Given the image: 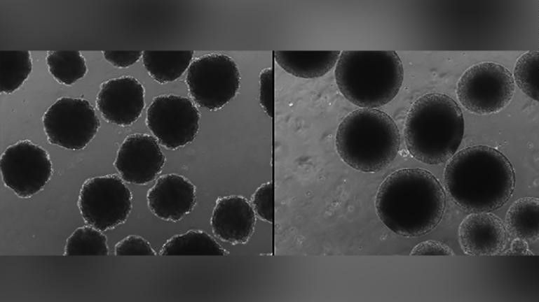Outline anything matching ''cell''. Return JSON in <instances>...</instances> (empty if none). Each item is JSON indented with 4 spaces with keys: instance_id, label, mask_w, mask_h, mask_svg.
<instances>
[{
    "instance_id": "1",
    "label": "cell",
    "mask_w": 539,
    "mask_h": 302,
    "mask_svg": "<svg viewBox=\"0 0 539 302\" xmlns=\"http://www.w3.org/2000/svg\"><path fill=\"white\" fill-rule=\"evenodd\" d=\"M377 215L392 232L419 237L440 222L446 207L443 187L430 171L402 168L387 176L375 199Z\"/></svg>"
},
{
    "instance_id": "2",
    "label": "cell",
    "mask_w": 539,
    "mask_h": 302,
    "mask_svg": "<svg viewBox=\"0 0 539 302\" xmlns=\"http://www.w3.org/2000/svg\"><path fill=\"white\" fill-rule=\"evenodd\" d=\"M445 189L453 201L470 213L491 212L512 195L515 175L510 160L486 145L465 148L449 159L444 171Z\"/></svg>"
},
{
    "instance_id": "3",
    "label": "cell",
    "mask_w": 539,
    "mask_h": 302,
    "mask_svg": "<svg viewBox=\"0 0 539 302\" xmlns=\"http://www.w3.org/2000/svg\"><path fill=\"white\" fill-rule=\"evenodd\" d=\"M464 128L462 110L452 98L425 94L414 102L407 114L404 130L407 149L424 164L445 163L457 152Z\"/></svg>"
},
{
    "instance_id": "4",
    "label": "cell",
    "mask_w": 539,
    "mask_h": 302,
    "mask_svg": "<svg viewBox=\"0 0 539 302\" xmlns=\"http://www.w3.org/2000/svg\"><path fill=\"white\" fill-rule=\"evenodd\" d=\"M334 76L339 90L348 101L360 108H377L397 96L404 69L395 51H343Z\"/></svg>"
},
{
    "instance_id": "5",
    "label": "cell",
    "mask_w": 539,
    "mask_h": 302,
    "mask_svg": "<svg viewBox=\"0 0 539 302\" xmlns=\"http://www.w3.org/2000/svg\"><path fill=\"white\" fill-rule=\"evenodd\" d=\"M335 145L347 165L359 171L376 173L386 168L397 157L400 134L389 115L376 108H361L341 122Z\"/></svg>"
},
{
    "instance_id": "6",
    "label": "cell",
    "mask_w": 539,
    "mask_h": 302,
    "mask_svg": "<svg viewBox=\"0 0 539 302\" xmlns=\"http://www.w3.org/2000/svg\"><path fill=\"white\" fill-rule=\"evenodd\" d=\"M514 93L510 71L495 62H482L467 69L460 78L456 95L461 105L479 115L497 113L505 107Z\"/></svg>"
},
{
    "instance_id": "7",
    "label": "cell",
    "mask_w": 539,
    "mask_h": 302,
    "mask_svg": "<svg viewBox=\"0 0 539 302\" xmlns=\"http://www.w3.org/2000/svg\"><path fill=\"white\" fill-rule=\"evenodd\" d=\"M186 82L197 105L209 110H217L236 96L240 88V71L230 57L222 54L206 55L191 62Z\"/></svg>"
},
{
    "instance_id": "8",
    "label": "cell",
    "mask_w": 539,
    "mask_h": 302,
    "mask_svg": "<svg viewBox=\"0 0 539 302\" xmlns=\"http://www.w3.org/2000/svg\"><path fill=\"white\" fill-rule=\"evenodd\" d=\"M84 221L102 231L123 223L132 207V195L123 179L106 175L88 179L78 201Z\"/></svg>"
},
{
    "instance_id": "9",
    "label": "cell",
    "mask_w": 539,
    "mask_h": 302,
    "mask_svg": "<svg viewBox=\"0 0 539 302\" xmlns=\"http://www.w3.org/2000/svg\"><path fill=\"white\" fill-rule=\"evenodd\" d=\"M43 125L50 143L79 150L94 138L100 122L88 101L64 96L47 109Z\"/></svg>"
},
{
    "instance_id": "10",
    "label": "cell",
    "mask_w": 539,
    "mask_h": 302,
    "mask_svg": "<svg viewBox=\"0 0 539 302\" xmlns=\"http://www.w3.org/2000/svg\"><path fill=\"white\" fill-rule=\"evenodd\" d=\"M146 125L158 142L169 150L191 143L200 127V113L188 98L177 95L155 97L146 111Z\"/></svg>"
},
{
    "instance_id": "11",
    "label": "cell",
    "mask_w": 539,
    "mask_h": 302,
    "mask_svg": "<svg viewBox=\"0 0 539 302\" xmlns=\"http://www.w3.org/2000/svg\"><path fill=\"white\" fill-rule=\"evenodd\" d=\"M0 161L4 185L20 198H29L40 192L53 173L46 150L28 140L8 147Z\"/></svg>"
},
{
    "instance_id": "12",
    "label": "cell",
    "mask_w": 539,
    "mask_h": 302,
    "mask_svg": "<svg viewBox=\"0 0 539 302\" xmlns=\"http://www.w3.org/2000/svg\"><path fill=\"white\" fill-rule=\"evenodd\" d=\"M165 163V157L154 136L135 134L121 144L114 166L123 181L146 185L161 172Z\"/></svg>"
},
{
    "instance_id": "13",
    "label": "cell",
    "mask_w": 539,
    "mask_h": 302,
    "mask_svg": "<svg viewBox=\"0 0 539 302\" xmlns=\"http://www.w3.org/2000/svg\"><path fill=\"white\" fill-rule=\"evenodd\" d=\"M144 89L131 76L110 79L101 85L97 107L104 119L118 126L134 123L144 108Z\"/></svg>"
},
{
    "instance_id": "14",
    "label": "cell",
    "mask_w": 539,
    "mask_h": 302,
    "mask_svg": "<svg viewBox=\"0 0 539 302\" xmlns=\"http://www.w3.org/2000/svg\"><path fill=\"white\" fill-rule=\"evenodd\" d=\"M148 206L158 218L178 222L196 205V187L185 177L165 174L156 180L146 196Z\"/></svg>"
},
{
    "instance_id": "15",
    "label": "cell",
    "mask_w": 539,
    "mask_h": 302,
    "mask_svg": "<svg viewBox=\"0 0 539 302\" xmlns=\"http://www.w3.org/2000/svg\"><path fill=\"white\" fill-rule=\"evenodd\" d=\"M458 241L470 256H494L503 252L506 231L504 223L490 212L471 213L460 223Z\"/></svg>"
},
{
    "instance_id": "16",
    "label": "cell",
    "mask_w": 539,
    "mask_h": 302,
    "mask_svg": "<svg viewBox=\"0 0 539 302\" xmlns=\"http://www.w3.org/2000/svg\"><path fill=\"white\" fill-rule=\"evenodd\" d=\"M255 212L241 196L219 198L211 217L213 233L221 240L234 244L246 243L255 227Z\"/></svg>"
},
{
    "instance_id": "17",
    "label": "cell",
    "mask_w": 539,
    "mask_h": 302,
    "mask_svg": "<svg viewBox=\"0 0 539 302\" xmlns=\"http://www.w3.org/2000/svg\"><path fill=\"white\" fill-rule=\"evenodd\" d=\"M340 51H276L274 58L287 73L298 78H315L336 64Z\"/></svg>"
},
{
    "instance_id": "18",
    "label": "cell",
    "mask_w": 539,
    "mask_h": 302,
    "mask_svg": "<svg viewBox=\"0 0 539 302\" xmlns=\"http://www.w3.org/2000/svg\"><path fill=\"white\" fill-rule=\"evenodd\" d=\"M143 64L149 74L161 84L173 82L188 70L193 57L191 51H144Z\"/></svg>"
},
{
    "instance_id": "19",
    "label": "cell",
    "mask_w": 539,
    "mask_h": 302,
    "mask_svg": "<svg viewBox=\"0 0 539 302\" xmlns=\"http://www.w3.org/2000/svg\"><path fill=\"white\" fill-rule=\"evenodd\" d=\"M539 199L524 196L508 208L505 217V229L514 238L526 241L538 239Z\"/></svg>"
},
{
    "instance_id": "20",
    "label": "cell",
    "mask_w": 539,
    "mask_h": 302,
    "mask_svg": "<svg viewBox=\"0 0 539 302\" xmlns=\"http://www.w3.org/2000/svg\"><path fill=\"white\" fill-rule=\"evenodd\" d=\"M228 254L213 237L200 230H191L172 237L160 250L162 256H226Z\"/></svg>"
},
{
    "instance_id": "21",
    "label": "cell",
    "mask_w": 539,
    "mask_h": 302,
    "mask_svg": "<svg viewBox=\"0 0 539 302\" xmlns=\"http://www.w3.org/2000/svg\"><path fill=\"white\" fill-rule=\"evenodd\" d=\"M1 92L11 94L27 79L32 70L29 52L1 50Z\"/></svg>"
},
{
    "instance_id": "22",
    "label": "cell",
    "mask_w": 539,
    "mask_h": 302,
    "mask_svg": "<svg viewBox=\"0 0 539 302\" xmlns=\"http://www.w3.org/2000/svg\"><path fill=\"white\" fill-rule=\"evenodd\" d=\"M46 63L54 78L66 85H73L87 72L86 60L77 51L48 52Z\"/></svg>"
},
{
    "instance_id": "23",
    "label": "cell",
    "mask_w": 539,
    "mask_h": 302,
    "mask_svg": "<svg viewBox=\"0 0 539 302\" xmlns=\"http://www.w3.org/2000/svg\"><path fill=\"white\" fill-rule=\"evenodd\" d=\"M107 238L102 231L92 226L77 228L67 238L64 256L108 255Z\"/></svg>"
},
{
    "instance_id": "24",
    "label": "cell",
    "mask_w": 539,
    "mask_h": 302,
    "mask_svg": "<svg viewBox=\"0 0 539 302\" xmlns=\"http://www.w3.org/2000/svg\"><path fill=\"white\" fill-rule=\"evenodd\" d=\"M538 52L529 51L517 61L514 69V82L528 96L538 101Z\"/></svg>"
},
{
    "instance_id": "25",
    "label": "cell",
    "mask_w": 539,
    "mask_h": 302,
    "mask_svg": "<svg viewBox=\"0 0 539 302\" xmlns=\"http://www.w3.org/2000/svg\"><path fill=\"white\" fill-rule=\"evenodd\" d=\"M114 254L116 256L156 255L150 243L144 238L136 235L128 236L117 243Z\"/></svg>"
},
{
    "instance_id": "26",
    "label": "cell",
    "mask_w": 539,
    "mask_h": 302,
    "mask_svg": "<svg viewBox=\"0 0 539 302\" xmlns=\"http://www.w3.org/2000/svg\"><path fill=\"white\" fill-rule=\"evenodd\" d=\"M273 186L271 182L261 185L254 192L252 203L255 213L263 220L273 221Z\"/></svg>"
},
{
    "instance_id": "27",
    "label": "cell",
    "mask_w": 539,
    "mask_h": 302,
    "mask_svg": "<svg viewBox=\"0 0 539 302\" xmlns=\"http://www.w3.org/2000/svg\"><path fill=\"white\" fill-rule=\"evenodd\" d=\"M410 255H454L452 249L445 243L439 240H428L416 245Z\"/></svg>"
},
{
    "instance_id": "28",
    "label": "cell",
    "mask_w": 539,
    "mask_h": 302,
    "mask_svg": "<svg viewBox=\"0 0 539 302\" xmlns=\"http://www.w3.org/2000/svg\"><path fill=\"white\" fill-rule=\"evenodd\" d=\"M143 52L139 51H104L107 61L116 67L125 68L137 62Z\"/></svg>"
},
{
    "instance_id": "29",
    "label": "cell",
    "mask_w": 539,
    "mask_h": 302,
    "mask_svg": "<svg viewBox=\"0 0 539 302\" xmlns=\"http://www.w3.org/2000/svg\"><path fill=\"white\" fill-rule=\"evenodd\" d=\"M271 72L267 70L260 77V102L265 110L271 113Z\"/></svg>"
},
{
    "instance_id": "30",
    "label": "cell",
    "mask_w": 539,
    "mask_h": 302,
    "mask_svg": "<svg viewBox=\"0 0 539 302\" xmlns=\"http://www.w3.org/2000/svg\"><path fill=\"white\" fill-rule=\"evenodd\" d=\"M500 255H533L534 254L528 247V241L520 238H514L510 245V248L505 252L500 253Z\"/></svg>"
}]
</instances>
